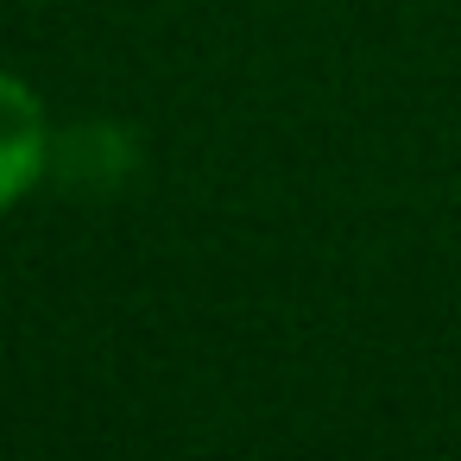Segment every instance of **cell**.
<instances>
[{
	"instance_id": "cell-1",
	"label": "cell",
	"mask_w": 461,
	"mask_h": 461,
	"mask_svg": "<svg viewBox=\"0 0 461 461\" xmlns=\"http://www.w3.org/2000/svg\"><path fill=\"white\" fill-rule=\"evenodd\" d=\"M51 165V127H45V102L0 70V215H7Z\"/></svg>"
}]
</instances>
